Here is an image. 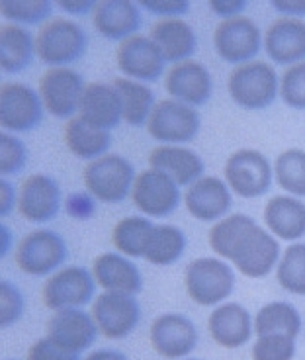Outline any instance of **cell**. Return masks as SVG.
Instances as JSON below:
<instances>
[{"label": "cell", "instance_id": "cell-1", "mask_svg": "<svg viewBox=\"0 0 305 360\" xmlns=\"http://www.w3.org/2000/svg\"><path fill=\"white\" fill-rule=\"evenodd\" d=\"M212 251L231 261L249 278H264L276 266L280 245L264 227L247 214H231L212 225L207 233Z\"/></svg>", "mask_w": 305, "mask_h": 360}, {"label": "cell", "instance_id": "cell-2", "mask_svg": "<svg viewBox=\"0 0 305 360\" xmlns=\"http://www.w3.org/2000/svg\"><path fill=\"white\" fill-rule=\"evenodd\" d=\"M36 55L49 67H67L86 51V34L74 20L53 16L44 22L34 37Z\"/></svg>", "mask_w": 305, "mask_h": 360}, {"label": "cell", "instance_id": "cell-3", "mask_svg": "<svg viewBox=\"0 0 305 360\" xmlns=\"http://www.w3.org/2000/svg\"><path fill=\"white\" fill-rule=\"evenodd\" d=\"M227 90L241 108L262 110L280 94V79L272 65L252 59L235 65L227 79Z\"/></svg>", "mask_w": 305, "mask_h": 360}, {"label": "cell", "instance_id": "cell-4", "mask_svg": "<svg viewBox=\"0 0 305 360\" xmlns=\"http://www.w3.org/2000/svg\"><path fill=\"white\" fill-rule=\"evenodd\" d=\"M84 188L89 190L98 202L116 204L127 198L135 182L134 165L126 157L116 153H106L92 159L82 171Z\"/></svg>", "mask_w": 305, "mask_h": 360}, {"label": "cell", "instance_id": "cell-5", "mask_svg": "<svg viewBox=\"0 0 305 360\" xmlns=\"http://www.w3.org/2000/svg\"><path fill=\"white\" fill-rule=\"evenodd\" d=\"M188 296L200 306H216L231 296L235 288L233 269L216 257H200L184 270Z\"/></svg>", "mask_w": 305, "mask_h": 360}, {"label": "cell", "instance_id": "cell-6", "mask_svg": "<svg viewBox=\"0 0 305 360\" xmlns=\"http://www.w3.org/2000/svg\"><path fill=\"white\" fill-rule=\"evenodd\" d=\"M272 176L274 169L270 167V161L257 149H239L225 161V182L241 198H259L266 194Z\"/></svg>", "mask_w": 305, "mask_h": 360}, {"label": "cell", "instance_id": "cell-7", "mask_svg": "<svg viewBox=\"0 0 305 360\" xmlns=\"http://www.w3.org/2000/svg\"><path fill=\"white\" fill-rule=\"evenodd\" d=\"M145 127L157 141L169 145L186 143L196 137L200 129V114L194 106L180 100L162 98L155 102Z\"/></svg>", "mask_w": 305, "mask_h": 360}, {"label": "cell", "instance_id": "cell-8", "mask_svg": "<svg viewBox=\"0 0 305 360\" xmlns=\"http://www.w3.org/2000/svg\"><path fill=\"white\" fill-rule=\"evenodd\" d=\"M67 243L51 229H36L20 239L16 247V264L32 276H45L57 270L67 259Z\"/></svg>", "mask_w": 305, "mask_h": 360}, {"label": "cell", "instance_id": "cell-9", "mask_svg": "<svg viewBox=\"0 0 305 360\" xmlns=\"http://www.w3.org/2000/svg\"><path fill=\"white\" fill-rule=\"evenodd\" d=\"M44 102L39 92L24 82H4L0 86V124L2 131H32L41 124Z\"/></svg>", "mask_w": 305, "mask_h": 360}, {"label": "cell", "instance_id": "cell-10", "mask_svg": "<svg viewBox=\"0 0 305 360\" xmlns=\"http://www.w3.org/2000/svg\"><path fill=\"white\" fill-rule=\"evenodd\" d=\"M261 30L247 16L219 20L214 30V47L227 63L241 65L252 61L261 49Z\"/></svg>", "mask_w": 305, "mask_h": 360}, {"label": "cell", "instance_id": "cell-11", "mask_svg": "<svg viewBox=\"0 0 305 360\" xmlns=\"http://www.w3.org/2000/svg\"><path fill=\"white\" fill-rule=\"evenodd\" d=\"M90 314L98 331L108 339H124L139 323V304L131 294L102 292L92 300Z\"/></svg>", "mask_w": 305, "mask_h": 360}, {"label": "cell", "instance_id": "cell-12", "mask_svg": "<svg viewBox=\"0 0 305 360\" xmlns=\"http://www.w3.org/2000/svg\"><path fill=\"white\" fill-rule=\"evenodd\" d=\"M134 206L149 217H164L180 204L179 184L164 172L147 169L135 176L131 188Z\"/></svg>", "mask_w": 305, "mask_h": 360}, {"label": "cell", "instance_id": "cell-13", "mask_svg": "<svg viewBox=\"0 0 305 360\" xmlns=\"http://www.w3.org/2000/svg\"><path fill=\"white\" fill-rule=\"evenodd\" d=\"M96 280L82 266H63L44 284V304L53 311L82 307L94 297Z\"/></svg>", "mask_w": 305, "mask_h": 360}, {"label": "cell", "instance_id": "cell-14", "mask_svg": "<svg viewBox=\"0 0 305 360\" xmlns=\"http://www.w3.org/2000/svg\"><path fill=\"white\" fill-rule=\"evenodd\" d=\"M84 82L71 67H49L39 79V96L47 112L55 117H69L79 112Z\"/></svg>", "mask_w": 305, "mask_h": 360}, {"label": "cell", "instance_id": "cell-15", "mask_svg": "<svg viewBox=\"0 0 305 360\" xmlns=\"http://www.w3.org/2000/svg\"><path fill=\"white\" fill-rule=\"evenodd\" d=\"M116 63L127 79L145 82L157 81L164 71V57L149 36L134 34L119 41L116 49Z\"/></svg>", "mask_w": 305, "mask_h": 360}, {"label": "cell", "instance_id": "cell-16", "mask_svg": "<svg viewBox=\"0 0 305 360\" xmlns=\"http://www.w3.org/2000/svg\"><path fill=\"white\" fill-rule=\"evenodd\" d=\"M152 349L162 359L179 360L188 356L196 349L197 331L186 315L162 314L155 317L149 331Z\"/></svg>", "mask_w": 305, "mask_h": 360}, {"label": "cell", "instance_id": "cell-17", "mask_svg": "<svg viewBox=\"0 0 305 360\" xmlns=\"http://www.w3.org/2000/svg\"><path fill=\"white\" fill-rule=\"evenodd\" d=\"M20 216L32 224H45L53 219L61 206V190L51 176L44 172L27 174L18 192Z\"/></svg>", "mask_w": 305, "mask_h": 360}, {"label": "cell", "instance_id": "cell-18", "mask_svg": "<svg viewBox=\"0 0 305 360\" xmlns=\"http://www.w3.org/2000/svg\"><path fill=\"white\" fill-rule=\"evenodd\" d=\"M164 89L171 98L190 106H202L212 98L214 81L206 65L194 59H184L171 65L164 75Z\"/></svg>", "mask_w": 305, "mask_h": 360}, {"label": "cell", "instance_id": "cell-19", "mask_svg": "<svg viewBox=\"0 0 305 360\" xmlns=\"http://www.w3.org/2000/svg\"><path fill=\"white\" fill-rule=\"evenodd\" d=\"M98 327L94 323L92 314L82 311L81 307H67L59 309L47 321V335L51 341L61 345L72 352H82L94 345Z\"/></svg>", "mask_w": 305, "mask_h": 360}, {"label": "cell", "instance_id": "cell-20", "mask_svg": "<svg viewBox=\"0 0 305 360\" xmlns=\"http://www.w3.org/2000/svg\"><path fill=\"white\" fill-rule=\"evenodd\" d=\"M184 204L192 217L200 221H219L231 207V192L225 180L204 174L186 188Z\"/></svg>", "mask_w": 305, "mask_h": 360}, {"label": "cell", "instance_id": "cell-21", "mask_svg": "<svg viewBox=\"0 0 305 360\" xmlns=\"http://www.w3.org/2000/svg\"><path fill=\"white\" fill-rule=\"evenodd\" d=\"M264 49L274 63L294 65L305 61V22L301 18L280 16L264 34Z\"/></svg>", "mask_w": 305, "mask_h": 360}, {"label": "cell", "instance_id": "cell-22", "mask_svg": "<svg viewBox=\"0 0 305 360\" xmlns=\"http://www.w3.org/2000/svg\"><path fill=\"white\" fill-rule=\"evenodd\" d=\"M207 329L212 339L223 349H239L251 341L254 323L251 314L237 302H227L217 306L207 319Z\"/></svg>", "mask_w": 305, "mask_h": 360}, {"label": "cell", "instance_id": "cell-23", "mask_svg": "<svg viewBox=\"0 0 305 360\" xmlns=\"http://www.w3.org/2000/svg\"><path fill=\"white\" fill-rule=\"evenodd\" d=\"M79 116L90 124L110 131L122 120V102L112 82H89L79 102Z\"/></svg>", "mask_w": 305, "mask_h": 360}, {"label": "cell", "instance_id": "cell-24", "mask_svg": "<svg viewBox=\"0 0 305 360\" xmlns=\"http://www.w3.org/2000/svg\"><path fill=\"white\" fill-rule=\"evenodd\" d=\"M149 37L161 49L164 61L179 63L196 51V32L184 18H159L149 27Z\"/></svg>", "mask_w": 305, "mask_h": 360}, {"label": "cell", "instance_id": "cell-25", "mask_svg": "<svg viewBox=\"0 0 305 360\" xmlns=\"http://www.w3.org/2000/svg\"><path fill=\"white\" fill-rule=\"evenodd\" d=\"M141 24L139 6L131 0H100L92 8V26L108 39L134 36Z\"/></svg>", "mask_w": 305, "mask_h": 360}, {"label": "cell", "instance_id": "cell-26", "mask_svg": "<svg viewBox=\"0 0 305 360\" xmlns=\"http://www.w3.org/2000/svg\"><path fill=\"white\" fill-rule=\"evenodd\" d=\"M151 169L169 174L179 186H190L200 176H204L202 157L182 145L162 143L149 153Z\"/></svg>", "mask_w": 305, "mask_h": 360}, {"label": "cell", "instance_id": "cell-27", "mask_svg": "<svg viewBox=\"0 0 305 360\" xmlns=\"http://www.w3.org/2000/svg\"><path fill=\"white\" fill-rule=\"evenodd\" d=\"M92 276L104 292L137 294L141 290V272L122 252H102L92 262Z\"/></svg>", "mask_w": 305, "mask_h": 360}, {"label": "cell", "instance_id": "cell-28", "mask_svg": "<svg viewBox=\"0 0 305 360\" xmlns=\"http://www.w3.org/2000/svg\"><path fill=\"white\" fill-rule=\"evenodd\" d=\"M264 224L272 235L296 241L305 235V204L294 196H274L264 206Z\"/></svg>", "mask_w": 305, "mask_h": 360}, {"label": "cell", "instance_id": "cell-29", "mask_svg": "<svg viewBox=\"0 0 305 360\" xmlns=\"http://www.w3.org/2000/svg\"><path fill=\"white\" fill-rule=\"evenodd\" d=\"M63 134L69 151L81 159H89V161L106 155L110 143H112L110 131L90 126L81 116L67 120Z\"/></svg>", "mask_w": 305, "mask_h": 360}, {"label": "cell", "instance_id": "cell-30", "mask_svg": "<svg viewBox=\"0 0 305 360\" xmlns=\"http://www.w3.org/2000/svg\"><path fill=\"white\" fill-rule=\"evenodd\" d=\"M36 53L34 37L18 24L0 27V67L6 72H20L32 63Z\"/></svg>", "mask_w": 305, "mask_h": 360}, {"label": "cell", "instance_id": "cell-31", "mask_svg": "<svg viewBox=\"0 0 305 360\" xmlns=\"http://www.w3.org/2000/svg\"><path fill=\"white\" fill-rule=\"evenodd\" d=\"M112 84L117 90V96L122 102V114H124V120L127 124L134 127L147 124L149 114L155 106L152 90L145 82L124 79V77H116Z\"/></svg>", "mask_w": 305, "mask_h": 360}, {"label": "cell", "instance_id": "cell-32", "mask_svg": "<svg viewBox=\"0 0 305 360\" xmlns=\"http://www.w3.org/2000/svg\"><path fill=\"white\" fill-rule=\"evenodd\" d=\"M186 249V237L176 225H152L149 239L145 243L143 259L157 266H169L182 257Z\"/></svg>", "mask_w": 305, "mask_h": 360}, {"label": "cell", "instance_id": "cell-33", "mask_svg": "<svg viewBox=\"0 0 305 360\" xmlns=\"http://www.w3.org/2000/svg\"><path fill=\"white\" fill-rule=\"evenodd\" d=\"M301 331L299 311L287 302H270L262 306L254 315V333L257 337L264 335H286L296 339Z\"/></svg>", "mask_w": 305, "mask_h": 360}, {"label": "cell", "instance_id": "cell-34", "mask_svg": "<svg viewBox=\"0 0 305 360\" xmlns=\"http://www.w3.org/2000/svg\"><path fill=\"white\" fill-rule=\"evenodd\" d=\"M152 221L145 216H127L114 225L112 243L126 257H143L145 243L152 229Z\"/></svg>", "mask_w": 305, "mask_h": 360}, {"label": "cell", "instance_id": "cell-35", "mask_svg": "<svg viewBox=\"0 0 305 360\" xmlns=\"http://www.w3.org/2000/svg\"><path fill=\"white\" fill-rule=\"evenodd\" d=\"M276 278L280 286L297 296H305V243L287 247L276 264Z\"/></svg>", "mask_w": 305, "mask_h": 360}, {"label": "cell", "instance_id": "cell-36", "mask_svg": "<svg viewBox=\"0 0 305 360\" xmlns=\"http://www.w3.org/2000/svg\"><path fill=\"white\" fill-rule=\"evenodd\" d=\"M274 176L280 188L292 196H305V151L286 149L280 153L274 162Z\"/></svg>", "mask_w": 305, "mask_h": 360}, {"label": "cell", "instance_id": "cell-37", "mask_svg": "<svg viewBox=\"0 0 305 360\" xmlns=\"http://www.w3.org/2000/svg\"><path fill=\"white\" fill-rule=\"evenodd\" d=\"M0 12L4 18L22 24H37L51 18L53 4L49 0H2Z\"/></svg>", "mask_w": 305, "mask_h": 360}, {"label": "cell", "instance_id": "cell-38", "mask_svg": "<svg viewBox=\"0 0 305 360\" xmlns=\"http://www.w3.org/2000/svg\"><path fill=\"white\" fill-rule=\"evenodd\" d=\"M280 96L290 108L305 110V61L284 69L280 77Z\"/></svg>", "mask_w": 305, "mask_h": 360}, {"label": "cell", "instance_id": "cell-39", "mask_svg": "<svg viewBox=\"0 0 305 360\" xmlns=\"http://www.w3.org/2000/svg\"><path fill=\"white\" fill-rule=\"evenodd\" d=\"M251 354L252 360H292L296 354V339L286 335L257 337Z\"/></svg>", "mask_w": 305, "mask_h": 360}, {"label": "cell", "instance_id": "cell-40", "mask_svg": "<svg viewBox=\"0 0 305 360\" xmlns=\"http://www.w3.org/2000/svg\"><path fill=\"white\" fill-rule=\"evenodd\" d=\"M27 159L26 145L8 131L0 134V172L2 179L24 169Z\"/></svg>", "mask_w": 305, "mask_h": 360}, {"label": "cell", "instance_id": "cell-41", "mask_svg": "<svg viewBox=\"0 0 305 360\" xmlns=\"http://www.w3.org/2000/svg\"><path fill=\"white\" fill-rule=\"evenodd\" d=\"M24 314V294L10 280L0 282V327L14 325Z\"/></svg>", "mask_w": 305, "mask_h": 360}, {"label": "cell", "instance_id": "cell-42", "mask_svg": "<svg viewBox=\"0 0 305 360\" xmlns=\"http://www.w3.org/2000/svg\"><path fill=\"white\" fill-rule=\"evenodd\" d=\"M27 360H81L79 352H72L65 349L61 345L51 341L49 337H44L36 341L30 351H27Z\"/></svg>", "mask_w": 305, "mask_h": 360}, {"label": "cell", "instance_id": "cell-43", "mask_svg": "<svg viewBox=\"0 0 305 360\" xmlns=\"http://www.w3.org/2000/svg\"><path fill=\"white\" fill-rule=\"evenodd\" d=\"M141 6L161 18H180L190 10L188 0H141Z\"/></svg>", "mask_w": 305, "mask_h": 360}, {"label": "cell", "instance_id": "cell-44", "mask_svg": "<svg viewBox=\"0 0 305 360\" xmlns=\"http://www.w3.org/2000/svg\"><path fill=\"white\" fill-rule=\"evenodd\" d=\"M245 6H247L245 0H209V8L219 16H225V18L239 16Z\"/></svg>", "mask_w": 305, "mask_h": 360}, {"label": "cell", "instance_id": "cell-45", "mask_svg": "<svg viewBox=\"0 0 305 360\" xmlns=\"http://www.w3.org/2000/svg\"><path fill=\"white\" fill-rule=\"evenodd\" d=\"M270 4L284 16H292V18L305 16V0H272Z\"/></svg>", "mask_w": 305, "mask_h": 360}, {"label": "cell", "instance_id": "cell-46", "mask_svg": "<svg viewBox=\"0 0 305 360\" xmlns=\"http://www.w3.org/2000/svg\"><path fill=\"white\" fill-rule=\"evenodd\" d=\"M14 202L16 200V192H14V186L10 184L8 180H0V216H8L14 207Z\"/></svg>", "mask_w": 305, "mask_h": 360}, {"label": "cell", "instance_id": "cell-47", "mask_svg": "<svg viewBox=\"0 0 305 360\" xmlns=\"http://www.w3.org/2000/svg\"><path fill=\"white\" fill-rule=\"evenodd\" d=\"M94 4L96 2H92V0H61L59 8H63L69 14H84L94 8Z\"/></svg>", "mask_w": 305, "mask_h": 360}, {"label": "cell", "instance_id": "cell-48", "mask_svg": "<svg viewBox=\"0 0 305 360\" xmlns=\"http://www.w3.org/2000/svg\"><path fill=\"white\" fill-rule=\"evenodd\" d=\"M84 360H127L126 354L112 351V349H100V351L90 352Z\"/></svg>", "mask_w": 305, "mask_h": 360}, {"label": "cell", "instance_id": "cell-49", "mask_svg": "<svg viewBox=\"0 0 305 360\" xmlns=\"http://www.w3.org/2000/svg\"><path fill=\"white\" fill-rule=\"evenodd\" d=\"M0 233H2V255H6L10 249V231L6 225H0Z\"/></svg>", "mask_w": 305, "mask_h": 360}, {"label": "cell", "instance_id": "cell-50", "mask_svg": "<svg viewBox=\"0 0 305 360\" xmlns=\"http://www.w3.org/2000/svg\"><path fill=\"white\" fill-rule=\"evenodd\" d=\"M184 360H202V359H184Z\"/></svg>", "mask_w": 305, "mask_h": 360}]
</instances>
